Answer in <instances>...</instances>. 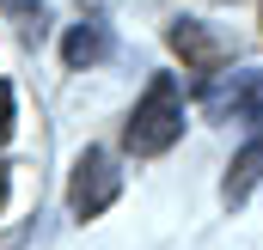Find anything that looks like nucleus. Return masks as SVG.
I'll list each match as a JSON object with an SVG mask.
<instances>
[{
  "label": "nucleus",
  "mask_w": 263,
  "mask_h": 250,
  "mask_svg": "<svg viewBox=\"0 0 263 250\" xmlns=\"http://www.w3.org/2000/svg\"><path fill=\"white\" fill-rule=\"evenodd\" d=\"M0 207H6V165H0Z\"/></svg>",
  "instance_id": "8"
},
{
  "label": "nucleus",
  "mask_w": 263,
  "mask_h": 250,
  "mask_svg": "<svg viewBox=\"0 0 263 250\" xmlns=\"http://www.w3.org/2000/svg\"><path fill=\"white\" fill-rule=\"evenodd\" d=\"M6 134H12V92L0 86V140H6Z\"/></svg>",
  "instance_id": "7"
},
{
  "label": "nucleus",
  "mask_w": 263,
  "mask_h": 250,
  "mask_svg": "<svg viewBox=\"0 0 263 250\" xmlns=\"http://www.w3.org/2000/svg\"><path fill=\"white\" fill-rule=\"evenodd\" d=\"M104 55H110V25H104V18H80L62 37V61L73 67V73H80V67H98Z\"/></svg>",
  "instance_id": "4"
},
{
  "label": "nucleus",
  "mask_w": 263,
  "mask_h": 250,
  "mask_svg": "<svg viewBox=\"0 0 263 250\" xmlns=\"http://www.w3.org/2000/svg\"><path fill=\"white\" fill-rule=\"evenodd\" d=\"M257 183H263V134L251 140V147L233 153V171H227V189H220V195H227V201H245Z\"/></svg>",
  "instance_id": "5"
},
{
  "label": "nucleus",
  "mask_w": 263,
  "mask_h": 250,
  "mask_svg": "<svg viewBox=\"0 0 263 250\" xmlns=\"http://www.w3.org/2000/svg\"><path fill=\"white\" fill-rule=\"evenodd\" d=\"M117 189H123V171L110 165V153H80L73 183H67V207H73L80 220H98V214L117 201Z\"/></svg>",
  "instance_id": "2"
},
{
  "label": "nucleus",
  "mask_w": 263,
  "mask_h": 250,
  "mask_svg": "<svg viewBox=\"0 0 263 250\" xmlns=\"http://www.w3.org/2000/svg\"><path fill=\"white\" fill-rule=\"evenodd\" d=\"M178 134H184V86L172 73H153L147 92H141V104H135V116H129V128H123V140H129V153L153 159Z\"/></svg>",
  "instance_id": "1"
},
{
  "label": "nucleus",
  "mask_w": 263,
  "mask_h": 250,
  "mask_svg": "<svg viewBox=\"0 0 263 250\" xmlns=\"http://www.w3.org/2000/svg\"><path fill=\"white\" fill-rule=\"evenodd\" d=\"M172 49L184 55V67H196V73H214V67L227 61V43L208 37L202 18H178V25H172Z\"/></svg>",
  "instance_id": "3"
},
{
  "label": "nucleus",
  "mask_w": 263,
  "mask_h": 250,
  "mask_svg": "<svg viewBox=\"0 0 263 250\" xmlns=\"http://www.w3.org/2000/svg\"><path fill=\"white\" fill-rule=\"evenodd\" d=\"M12 18H18V37L25 43H43V31H49V12H43V0H0Z\"/></svg>",
  "instance_id": "6"
}]
</instances>
